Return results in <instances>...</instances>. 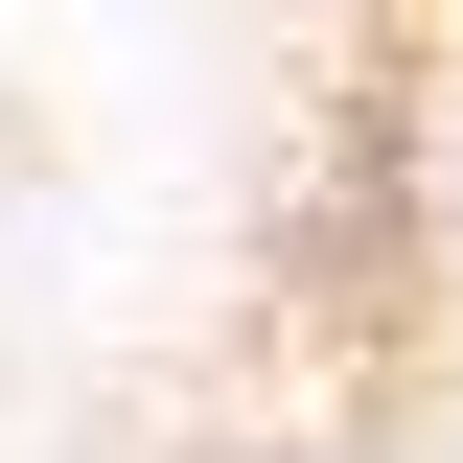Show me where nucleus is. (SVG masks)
Returning <instances> with one entry per match:
<instances>
[{
  "label": "nucleus",
  "instance_id": "1",
  "mask_svg": "<svg viewBox=\"0 0 463 463\" xmlns=\"http://www.w3.org/2000/svg\"><path fill=\"white\" fill-rule=\"evenodd\" d=\"M301 24H417V0H301Z\"/></svg>",
  "mask_w": 463,
  "mask_h": 463
},
{
  "label": "nucleus",
  "instance_id": "2",
  "mask_svg": "<svg viewBox=\"0 0 463 463\" xmlns=\"http://www.w3.org/2000/svg\"><path fill=\"white\" fill-rule=\"evenodd\" d=\"M255 463H301V440H255Z\"/></svg>",
  "mask_w": 463,
  "mask_h": 463
}]
</instances>
